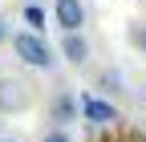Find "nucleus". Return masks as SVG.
<instances>
[{
  "mask_svg": "<svg viewBox=\"0 0 146 142\" xmlns=\"http://www.w3.org/2000/svg\"><path fill=\"white\" fill-rule=\"evenodd\" d=\"M12 53H16L25 65H33V69H53V49H49V41H45L36 29L12 33Z\"/></svg>",
  "mask_w": 146,
  "mask_h": 142,
  "instance_id": "obj_1",
  "label": "nucleus"
},
{
  "mask_svg": "<svg viewBox=\"0 0 146 142\" xmlns=\"http://www.w3.org/2000/svg\"><path fill=\"white\" fill-rule=\"evenodd\" d=\"M29 102H33V94L21 77H0V114H21V110H29Z\"/></svg>",
  "mask_w": 146,
  "mask_h": 142,
  "instance_id": "obj_2",
  "label": "nucleus"
},
{
  "mask_svg": "<svg viewBox=\"0 0 146 142\" xmlns=\"http://www.w3.org/2000/svg\"><path fill=\"white\" fill-rule=\"evenodd\" d=\"M53 16H57L61 33H77L85 25V4L81 0H57V4H53Z\"/></svg>",
  "mask_w": 146,
  "mask_h": 142,
  "instance_id": "obj_3",
  "label": "nucleus"
},
{
  "mask_svg": "<svg viewBox=\"0 0 146 142\" xmlns=\"http://www.w3.org/2000/svg\"><path fill=\"white\" fill-rule=\"evenodd\" d=\"M61 53H65L69 65H85L89 61V41L81 37V29L77 33H61Z\"/></svg>",
  "mask_w": 146,
  "mask_h": 142,
  "instance_id": "obj_4",
  "label": "nucleus"
},
{
  "mask_svg": "<svg viewBox=\"0 0 146 142\" xmlns=\"http://www.w3.org/2000/svg\"><path fill=\"white\" fill-rule=\"evenodd\" d=\"M81 114L94 122V126H110V122H118V110L102 98H81Z\"/></svg>",
  "mask_w": 146,
  "mask_h": 142,
  "instance_id": "obj_5",
  "label": "nucleus"
},
{
  "mask_svg": "<svg viewBox=\"0 0 146 142\" xmlns=\"http://www.w3.org/2000/svg\"><path fill=\"white\" fill-rule=\"evenodd\" d=\"M73 114H77V102H73L69 94H61L57 102H53V122H69Z\"/></svg>",
  "mask_w": 146,
  "mask_h": 142,
  "instance_id": "obj_6",
  "label": "nucleus"
},
{
  "mask_svg": "<svg viewBox=\"0 0 146 142\" xmlns=\"http://www.w3.org/2000/svg\"><path fill=\"white\" fill-rule=\"evenodd\" d=\"M25 25H29V29H36V33L45 29V8L36 4V0H29V4H25Z\"/></svg>",
  "mask_w": 146,
  "mask_h": 142,
  "instance_id": "obj_7",
  "label": "nucleus"
},
{
  "mask_svg": "<svg viewBox=\"0 0 146 142\" xmlns=\"http://www.w3.org/2000/svg\"><path fill=\"white\" fill-rule=\"evenodd\" d=\"M102 90L106 94H122V73H118V69H106V73H102Z\"/></svg>",
  "mask_w": 146,
  "mask_h": 142,
  "instance_id": "obj_8",
  "label": "nucleus"
},
{
  "mask_svg": "<svg viewBox=\"0 0 146 142\" xmlns=\"http://www.w3.org/2000/svg\"><path fill=\"white\" fill-rule=\"evenodd\" d=\"M126 37H130V45H134V49H142V53H146V25H142V21H134Z\"/></svg>",
  "mask_w": 146,
  "mask_h": 142,
  "instance_id": "obj_9",
  "label": "nucleus"
},
{
  "mask_svg": "<svg viewBox=\"0 0 146 142\" xmlns=\"http://www.w3.org/2000/svg\"><path fill=\"white\" fill-rule=\"evenodd\" d=\"M41 142H73V138H69V134H65V130L57 126V130H49V134H41Z\"/></svg>",
  "mask_w": 146,
  "mask_h": 142,
  "instance_id": "obj_10",
  "label": "nucleus"
},
{
  "mask_svg": "<svg viewBox=\"0 0 146 142\" xmlns=\"http://www.w3.org/2000/svg\"><path fill=\"white\" fill-rule=\"evenodd\" d=\"M8 37V25H4V16H0V41H4Z\"/></svg>",
  "mask_w": 146,
  "mask_h": 142,
  "instance_id": "obj_11",
  "label": "nucleus"
},
{
  "mask_svg": "<svg viewBox=\"0 0 146 142\" xmlns=\"http://www.w3.org/2000/svg\"><path fill=\"white\" fill-rule=\"evenodd\" d=\"M0 142H16V138H0Z\"/></svg>",
  "mask_w": 146,
  "mask_h": 142,
  "instance_id": "obj_12",
  "label": "nucleus"
}]
</instances>
